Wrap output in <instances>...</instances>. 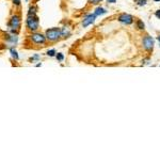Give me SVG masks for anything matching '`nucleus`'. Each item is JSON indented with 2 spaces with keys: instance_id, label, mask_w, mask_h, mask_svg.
I'll use <instances>...</instances> for the list:
<instances>
[{
  "instance_id": "nucleus-1",
  "label": "nucleus",
  "mask_w": 160,
  "mask_h": 160,
  "mask_svg": "<svg viewBox=\"0 0 160 160\" xmlns=\"http://www.w3.org/2000/svg\"><path fill=\"white\" fill-rule=\"evenodd\" d=\"M45 36H46L47 41L50 42V43H54V42L59 41L60 39L62 37L61 35V28H51L48 29L46 32H45Z\"/></svg>"
},
{
  "instance_id": "nucleus-2",
  "label": "nucleus",
  "mask_w": 160,
  "mask_h": 160,
  "mask_svg": "<svg viewBox=\"0 0 160 160\" xmlns=\"http://www.w3.org/2000/svg\"><path fill=\"white\" fill-rule=\"evenodd\" d=\"M26 27L31 32H35L39 29V17L36 14H28L26 19Z\"/></svg>"
},
{
  "instance_id": "nucleus-3",
  "label": "nucleus",
  "mask_w": 160,
  "mask_h": 160,
  "mask_svg": "<svg viewBox=\"0 0 160 160\" xmlns=\"http://www.w3.org/2000/svg\"><path fill=\"white\" fill-rule=\"evenodd\" d=\"M30 41H31L32 44L34 45H42V46H45L47 42V39L44 34L40 33V32H34L30 35Z\"/></svg>"
},
{
  "instance_id": "nucleus-4",
  "label": "nucleus",
  "mask_w": 160,
  "mask_h": 160,
  "mask_svg": "<svg viewBox=\"0 0 160 160\" xmlns=\"http://www.w3.org/2000/svg\"><path fill=\"white\" fill-rule=\"evenodd\" d=\"M21 17L18 16V15H13V16L11 17V19H10L9 21V27H10V30H11L12 32H15V31H18L19 28H21Z\"/></svg>"
},
{
  "instance_id": "nucleus-5",
  "label": "nucleus",
  "mask_w": 160,
  "mask_h": 160,
  "mask_svg": "<svg viewBox=\"0 0 160 160\" xmlns=\"http://www.w3.org/2000/svg\"><path fill=\"white\" fill-rule=\"evenodd\" d=\"M142 44H143V48L146 51H152L155 45V40L152 36L145 35L143 37V40H142Z\"/></svg>"
},
{
  "instance_id": "nucleus-6",
  "label": "nucleus",
  "mask_w": 160,
  "mask_h": 160,
  "mask_svg": "<svg viewBox=\"0 0 160 160\" xmlns=\"http://www.w3.org/2000/svg\"><path fill=\"white\" fill-rule=\"evenodd\" d=\"M117 19H119L120 22H122L124 25H131L134 22V17L130 14H126V13L121 14Z\"/></svg>"
},
{
  "instance_id": "nucleus-7",
  "label": "nucleus",
  "mask_w": 160,
  "mask_h": 160,
  "mask_svg": "<svg viewBox=\"0 0 160 160\" xmlns=\"http://www.w3.org/2000/svg\"><path fill=\"white\" fill-rule=\"evenodd\" d=\"M96 17L97 16L94 13L93 14L87 15V16L83 18V21H82V27H83V28H87V26H90V25L94 24V21H95V19H96Z\"/></svg>"
},
{
  "instance_id": "nucleus-8",
  "label": "nucleus",
  "mask_w": 160,
  "mask_h": 160,
  "mask_svg": "<svg viewBox=\"0 0 160 160\" xmlns=\"http://www.w3.org/2000/svg\"><path fill=\"white\" fill-rule=\"evenodd\" d=\"M61 35L62 39H66L71 35V28L68 26H64L63 28H61Z\"/></svg>"
},
{
  "instance_id": "nucleus-9",
  "label": "nucleus",
  "mask_w": 160,
  "mask_h": 160,
  "mask_svg": "<svg viewBox=\"0 0 160 160\" xmlns=\"http://www.w3.org/2000/svg\"><path fill=\"white\" fill-rule=\"evenodd\" d=\"M106 13H107V11L104 9V7H96V9H95V11H94V14L96 15V16H101V15H104V14H106Z\"/></svg>"
},
{
  "instance_id": "nucleus-10",
  "label": "nucleus",
  "mask_w": 160,
  "mask_h": 160,
  "mask_svg": "<svg viewBox=\"0 0 160 160\" xmlns=\"http://www.w3.org/2000/svg\"><path fill=\"white\" fill-rule=\"evenodd\" d=\"M137 28L140 29V30H144V28H145V25H144V22L142 21H137Z\"/></svg>"
},
{
  "instance_id": "nucleus-11",
  "label": "nucleus",
  "mask_w": 160,
  "mask_h": 160,
  "mask_svg": "<svg viewBox=\"0 0 160 160\" xmlns=\"http://www.w3.org/2000/svg\"><path fill=\"white\" fill-rule=\"evenodd\" d=\"M56 58H57L58 61L62 62L64 60V56H63V54H61V52H58V54H56Z\"/></svg>"
},
{
  "instance_id": "nucleus-12",
  "label": "nucleus",
  "mask_w": 160,
  "mask_h": 160,
  "mask_svg": "<svg viewBox=\"0 0 160 160\" xmlns=\"http://www.w3.org/2000/svg\"><path fill=\"white\" fill-rule=\"evenodd\" d=\"M57 54V52L54 49H51V50H48L47 51V56H49V57H54Z\"/></svg>"
},
{
  "instance_id": "nucleus-13",
  "label": "nucleus",
  "mask_w": 160,
  "mask_h": 160,
  "mask_svg": "<svg viewBox=\"0 0 160 160\" xmlns=\"http://www.w3.org/2000/svg\"><path fill=\"white\" fill-rule=\"evenodd\" d=\"M11 54L14 59H16V60L18 59V54H17V51L15 50V49H11Z\"/></svg>"
},
{
  "instance_id": "nucleus-14",
  "label": "nucleus",
  "mask_w": 160,
  "mask_h": 160,
  "mask_svg": "<svg viewBox=\"0 0 160 160\" xmlns=\"http://www.w3.org/2000/svg\"><path fill=\"white\" fill-rule=\"evenodd\" d=\"M146 2H147L146 0H137V3H138V6H140V7L145 6Z\"/></svg>"
},
{
  "instance_id": "nucleus-15",
  "label": "nucleus",
  "mask_w": 160,
  "mask_h": 160,
  "mask_svg": "<svg viewBox=\"0 0 160 160\" xmlns=\"http://www.w3.org/2000/svg\"><path fill=\"white\" fill-rule=\"evenodd\" d=\"M101 0H89V2L90 3H92V4H97V3H99Z\"/></svg>"
},
{
  "instance_id": "nucleus-16",
  "label": "nucleus",
  "mask_w": 160,
  "mask_h": 160,
  "mask_svg": "<svg viewBox=\"0 0 160 160\" xmlns=\"http://www.w3.org/2000/svg\"><path fill=\"white\" fill-rule=\"evenodd\" d=\"M155 16H156L157 18L160 19V10H157V11L155 12Z\"/></svg>"
},
{
  "instance_id": "nucleus-17",
  "label": "nucleus",
  "mask_w": 160,
  "mask_h": 160,
  "mask_svg": "<svg viewBox=\"0 0 160 160\" xmlns=\"http://www.w3.org/2000/svg\"><path fill=\"white\" fill-rule=\"evenodd\" d=\"M39 58H40V56H39V54H35V56H34V57H32V58L30 59V60H31V61L33 62L34 60H39Z\"/></svg>"
},
{
  "instance_id": "nucleus-18",
  "label": "nucleus",
  "mask_w": 160,
  "mask_h": 160,
  "mask_svg": "<svg viewBox=\"0 0 160 160\" xmlns=\"http://www.w3.org/2000/svg\"><path fill=\"white\" fill-rule=\"evenodd\" d=\"M15 6H21V0H13Z\"/></svg>"
},
{
  "instance_id": "nucleus-19",
  "label": "nucleus",
  "mask_w": 160,
  "mask_h": 160,
  "mask_svg": "<svg viewBox=\"0 0 160 160\" xmlns=\"http://www.w3.org/2000/svg\"><path fill=\"white\" fill-rule=\"evenodd\" d=\"M148 62H149V58H147L144 60V64H148Z\"/></svg>"
},
{
  "instance_id": "nucleus-20",
  "label": "nucleus",
  "mask_w": 160,
  "mask_h": 160,
  "mask_svg": "<svg viewBox=\"0 0 160 160\" xmlns=\"http://www.w3.org/2000/svg\"><path fill=\"white\" fill-rule=\"evenodd\" d=\"M108 2H110V3H115L116 2V0H107Z\"/></svg>"
},
{
  "instance_id": "nucleus-21",
  "label": "nucleus",
  "mask_w": 160,
  "mask_h": 160,
  "mask_svg": "<svg viewBox=\"0 0 160 160\" xmlns=\"http://www.w3.org/2000/svg\"><path fill=\"white\" fill-rule=\"evenodd\" d=\"M157 40H158V41H159V43H160V34L158 35V37H157Z\"/></svg>"
},
{
  "instance_id": "nucleus-22",
  "label": "nucleus",
  "mask_w": 160,
  "mask_h": 160,
  "mask_svg": "<svg viewBox=\"0 0 160 160\" xmlns=\"http://www.w3.org/2000/svg\"><path fill=\"white\" fill-rule=\"evenodd\" d=\"M154 1H156V2H160V0H154Z\"/></svg>"
},
{
  "instance_id": "nucleus-23",
  "label": "nucleus",
  "mask_w": 160,
  "mask_h": 160,
  "mask_svg": "<svg viewBox=\"0 0 160 160\" xmlns=\"http://www.w3.org/2000/svg\"><path fill=\"white\" fill-rule=\"evenodd\" d=\"M35 1H39V0H35Z\"/></svg>"
}]
</instances>
